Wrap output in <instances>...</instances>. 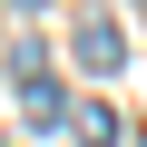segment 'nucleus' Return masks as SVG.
I'll list each match as a JSON object with an SVG mask.
<instances>
[{"mask_svg": "<svg viewBox=\"0 0 147 147\" xmlns=\"http://www.w3.org/2000/svg\"><path fill=\"white\" fill-rule=\"evenodd\" d=\"M69 59H79L88 79H118V69H127V30H118L108 10H88V20H69Z\"/></svg>", "mask_w": 147, "mask_h": 147, "instance_id": "f257e3e1", "label": "nucleus"}, {"mask_svg": "<svg viewBox=\"0 0 147 147\" xmlns=\"http://www.w3.org/2000/svg\"><path fill=\"white\" fill-rule=\"evenodd\" d=\"M69 137H79V147H118L127 127H118V108H108V98H79V108H69Z\"/></svg>", "mask_w": 147, "mask_h": 147, "instance_id": "f03ea898", "label": "nucleus"}, {"mask_svg": "<svg viewBox=\"0 0 147 147\" xmlns=\"http://www.w3.org/2000/svg\"><path fill=\"white\" fill-rule=\"evenodd\" d=\"M20 108H30V127H69V98H59L49 79H30V98H20Z\"/></svg>", "mask_w": 147, "mask_h": 147, "instance_id": "7ed1b4c3", "label": "nucleus"}, {"mask_svg": "<svg viewBox=\"0 0 147 147\" xmlns=\"http://www.w3.org/2000/svg\"><path fill=\"white\" fill-rule=\"evenodd\" d=\"M137 147H147V137H137Z\"/></svg>", "mask_w": 147, "mask_h": 147, "instance_id": "20e7f679", "label": "nucleus"}]
</instances>
